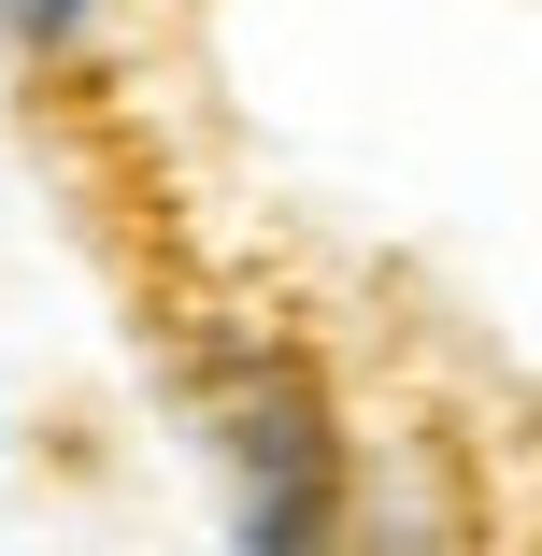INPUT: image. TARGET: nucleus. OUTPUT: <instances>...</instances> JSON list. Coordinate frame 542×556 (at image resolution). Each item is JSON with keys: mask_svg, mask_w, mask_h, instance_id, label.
Segmentation results:
<instances>
[{"mask_svg": "<svg viewBox=\"0 0 542 556\" xmlns=\"http://www.w3.org/2000/svg\"><path fill=\"white\" fill-rule=\"evenodd\" d=\"M200 414H214V471H229V528L243 542H329L343 528V428H329V386L300 357L243 343Z\"/></svg>", "mask_w": 542, "mask_h": 556, "instance_id": "f257e3e1", "label": "nucleus"}, {"mask_svg": "<svg viewBox=\"0 0 542 556\" xmlns=\"http://www.w3.org/2000/svg\"><path fill=\"white\" fill-rule=\"evenodd\" d=\"M0 29H15L29 58H72V43L100 29V0H0Z\"/></svg>", "mask_w": 542, "mask_h": 556, "instance_id": "f03ea898", "label": "nucleus"}]
</instances>
